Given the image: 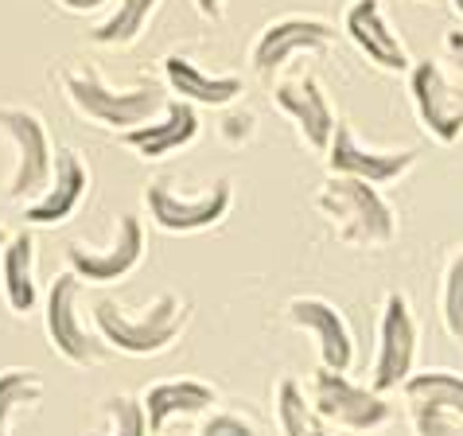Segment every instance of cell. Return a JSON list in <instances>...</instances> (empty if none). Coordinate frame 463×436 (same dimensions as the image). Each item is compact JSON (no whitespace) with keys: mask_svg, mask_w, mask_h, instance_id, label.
<instances>
[{"mask_svg":"<svg viewBox=\"0 0 463 436\" xmlns=\"http://www.w3.org/2000/svg\"><path fill=\"white\" fill-rule=\"evenodd\" d=\"M191 319V304L179 300L175 292H160L156 300L140 312H128L118 300L94 304V327L106 347L121 355H160L179 339V331Z\"/></svg>","mask_w":463,"mask_h":436,"instance_id":"6da1fadb","label":"cell"},{"mask_svg":"<svg viewBox=\"0 0 463 436\" xmlns=\"http://www.w3.org/2000/svg\"><path fill=\"white\" fill-rule=\"evenodd\" d=\"M316 211L335 226L346 246H390L397 234L393 207L382 199V191L354 175H327L316 191Z\"/></svg>","mask_w":463,"mask_h":436,"instance_id":"7a4b0ae2","label":"cell"},{"mask_svg":"<svg viewBox=\"0 0 463 436\" xmlns=\"http://www.w3.org/2000/svg\"><path fill=\"white\" fill-rule=\"evenodd\" d=\"M62 86H67V98L74 101V109L94 125H101V129L128 133V129H137V125L152 121L164 109V98H160L156 86L145 82V86H133V90H113L90 67L67 71L62 74Z\"/></svg>","mask_w":463,"mask_h":436,"instance_id":"3957f363","label":"cell"},{"mask_svg":"<svg viewBox=\"0 0 463 436\" xmlns=\"http://www.w3.org/2000/svg\"><path fill=\"white\" fill-rule=\"evenodd\" d=\"M0 133L16 145V164H12L5 195L16 203L40 199L43 187L51 184V175H55V152H59L51 145L43 118L24 106H0Z\"/></svg>","mask_w":463,"mask_h":436,"instance_id":"277c9868","label":"cell"},{"mask_svg":"<svg viewBox=\"0 0 463 436\" xmlns=\"http://www.w3.org/2000/svg\"><path fill=\"white\" fill-rule=\"evenodd\" d=\"M312 405L316 413L327 421L331 429H343V432H378L393 421V405L385 402L378 390L370 386H358L339 370H327L319 366L316 378H312Z\"/></svg>","mask_w":463,"mask_h":436,"instance_id":"5b68a950","label":"cell"},{"mask_svg":"<svg viewBox=\"0 0 463 436\" xmlns=\"http://www.w3.org/2000/svg\"><path fill=\"white\" fill-rule=\"evenodd\" d=\"M82 300V277L79 273H59L47 289V308H43V324H47V339L55 355H62L74 366H98L106 363V343L101 336L86 327V319L79 312Z\"/></svg>","mask_w":463,"mask_h":436,"instance_id":"8992f818","label":"cell"},{"mask_svg":"<svg viewBox=\"0 0 463 436\" xmlns=\"http://www.w3.org/2000/svg\"><path fill=\"white\" fill-rule=\"evenodd\" d=\"M417 363V319L413 308L402 292H390L382 304L378 319V351H374V370H370V390L382 397L390 390H402Z\"/></svg>","mask_w":463,"mask_h":436,"instance_id":"52a82bcc","label":"cell"},{"mask_svg":"<svg viewBox=\"0 0 463 436\" xmlns=\"http://www.w3.org/2000/svg\"><path fill=\"white\" fill-rule=\"evenodd\" d=\"M234 207V184L230 179H218L211 191H203L195 199L175 195L168 179H156V184L145 187V211L160 230H172V234H195V230H211Z\"/></svg>","mask_w":463,"mask_h":436,"instance_id":"ba28073f","label":"cell"},{"mask_svg":"<svg viewBox=\"0 0 463 436\" xmlns=\"http://www.w3.org/2000/svg\"><path fill=\"white\" fill-rule=\"evenodd\" d=\"M145 258V223L137 214H121L113 226V242L109 246H82L71 242L67 246V265L71 273L82 277V285H113L125 273H133Z\"/></svg>","mask_w":463,"mask_h":436,"instance_id":"9c48e42d","label":"cell"},{"mask_svg":"<svg viewBox=\"0 0 463 436\" xmlns=\"http://www.w3.org/2000/svg\"><path fill=\"white\" fill-rule=\"evenodd\" d=\"M409 94L424 133L440 145H456L463 137V90L448 82L432 59H420L409 67Z\"/></svg>","mask_w":463,"mask_h":436,"instance_id":"30bf717a","label":"cell"},{"mask_svg":"<svg viewBox=\"0 0 463 436\" xmlns=\"http://www.w3.org/2000/svg\"><path fill=\"white\" fill-rule=\"evenodd\" d=\"M331 40H335V28L327 20H316V16L273 20L253 43V67L257 74H277L296 55H324Z\"/></svg>","mask_w":463,"mask_h":436,"instance_id":"8fae6325","label":"cell"},{"mask_svg":"<svg viewBox=\"0 0 463 436\" xmlns=\"http://www.w3.org/2000/svg\"><path fill=\"white\" fill-rule=\"evenodd\" d=\"M288 324L307 331L316 339V351H319V366L327 370H339L346 374L354 363V336L346 327L343 312L331 300L324 297H296L288 300Z\"/></svg>","mask_w":463,"mask_h":436,"instance_id":"7c38bea8","label":"cell"},{"mask_svg":"<svg viewBox=\"0 0 463 436\" xmlns=\"http://www.w3.org/2000/svg\"><path fill=\"white\" fill-rule=\"evenodd\" d=\"M413 164H417L413 148H402V152L363 148L343 121L335 125V137H331V145H327V168H331V175H354V179H366V184H374V187L402 179L409 168H413Z\"/></svg>","mask_w":463,"mask_h":436,"instance_id":"4fadbf2b","label":"cell"},{"mask_svg":"<svg viewBox=\"0 0 463 436\" xmlns=\"http://www.w3.org/2000/svg\"><path fill=\"white\" fill-rule=\"evenodd\" d=\"M343 32L351 35V43L363 51L374 67L393 71V74L413 67L405 43L397 40V32L390 28V20H385L382 0H351V8H346V16H343Z\"/></svg>","mask_w":463,"mask_h":436,"instance_id":"5bb4252c","label":"cell"},{"mask_svg":"<svg viewBox=\"0 0 463 436\" xmlns=\"http://www.w3.org/2000/svg\"><path fill=\"white\" fill-rule=\"evenodd\" d=\"M90 187V168L82 164V156L74 148H59L55 152V175L43 187L40 199L24 203V218L28 226H59L79 211V203L86 199Z\"/></svg>","mask_w":463,"mask_h":436,"instance_id":"9a60e30c","label":"cell"},{"mask_svg":"<svg viewBox=\"0 0 463 436\" xmlns=\"http://www.w3.org/2000/svg\"><path fill=\"white\" fill-rule=\"evenodd\" d=\"M273 101H277L280 113H288L296 121V129H300V137L307 145L316 152H327L339 121H335V109H331L324 86H319L312 74H307V79H292V82H277Z\"/></svg>","mask_w":463,"mask_h":436,"instance_id":"2e32d148","label":"cell"},{"mask_svg":"<svg viewBox=\"0 0 463 436\" xmlns=\"http://www.w3.org/2000/svg\"><path fill=\"white\" fill-rule=\"evenodd\" d=\"M195 137H199V113L184 98L164 101L160 118H152L145 125H137V129L121 133V140L137 152L140 160H164V156H172V152L187 148Z\"/></svg>","mask_w":463,"mask_h":436,"instance_id":"e0dca14e","label":"cell"},{"mask_svg":"<svg viewBox=\"0 0 463 436\" xmlns=\"http://www.w3.org/2000/svg\"><path fill=\"white\" fill-rule=\"evenodd\" d=\"M140 405H145V417H148V432L160 436L172 417L207 413L211 405H218V393L199 378H172V382H152L145 397H140Z\"/></svg>","mask_w":463,"mask_h":436,"instance_id":"ac0fdd59","label":"cell"},{"mask_svg":"<svg viewBox=\"0 0 463 436\" xmlns=\"http://www.w3.org/2000/svg\"><path fill=\"white\" fill-rule=\"evenodd\" d=\"M164 79H168L172 94H179L191 106H230L241 98V79L238 74H207L195 59L187 55H168L164 59Z\"/></svg>","mask_w":463,"mask_h":436,"instance_id":"d6986e66","label":"cell"},{"mask_svg":"<svg viewBox=\"0 0 463 436\" xmlns=\"http://www.w3.org/2000/svg\"><path fill=\"white\" fill-rule=\"evenodd\" d=\"M0 292H5V304L16 316H28L35 300H40V289H35V238L32 230H16L5 250H0Z\"/></svg>","mask_w":463,"mask_h":436,"instance_id":"ffe728a7","label":"cell"},{"mask_svg":"<svg viewBox=\"0 0 463 436\" xmlns=\"http://www.w3.org/2000/svg\"><path fill=\"white\" fill-rule=\"evenodd\" d=\"M277 425L285 436H335V429L316 413L312 397L296 378H285L277 386Z\"/></svg>","mask_w":463,"mask_h":436,"instance_id":"44dd1931","label":"cell"},{"mask_svg":"<svg viewBox=\"0 0 463 436\" xmlns=\"http://www.w3.org/2000/svg\"><path fill=\"white\" fill-rule=\"evenodd\" d=\"M402 393L409 405H440L463 417V374H456V370L436 366V370H420V374L413 370Z\"/></svg>","mask_w":463,"mask_h":436,"instance_id":"7402d4cb","label":"cell"},{"mask_svg":"<svg viewBox=\"0 0 463 436\" xmlns=\"http://www.w3.org/2000/svg\"><path fill=\"white\" fill-rule=\"evenodd\" d=\"M156 8H160V0H118V8L90 32V40L101 47H128L145 32V24L152 20Z\"/></svg>","mask_w":463,"mask_h":436,"instance_id":"603a6c76","label":"cell"},{"mask_svg":"<svg viewBox=\"0 0 463 436\" xmlns=\"http://www.w3.org/2000/svg\"><path fill=\"white\" fill-rule=\"evenodd\" d=\"M43 397V382L35 370H0V436H12V417Z\"/></svg>","mask_w":463,"mask_h":436,"instance_id":"cb8c5ba5","label":"cell"},{"mask_svg":"<svg viewBox=\"0 0 463 436\" xmlns=\"http://www.w3.org/2000/svg\"><path fill=\"white\" fill-rule=\"evenodd\" d=\"M101 413H106V436H148V417L145 405L128 393H109L101 402Z\"/></svg>","mask_w":463,"mask_h":436,"instance_id":"d4e9b609","label":"cell"},{"mask_svg":"<svg viewBox=\"0 0 463 436\" xmlns=\"http://www.w3.org/2000/svg\"><path fill=\"white\" fill-rule=\"evenodd\" d=\"M440 316L448 336L463 343V250L444 269V289H440Z\"/></svg>","mask_w":463,"mask_h":436,"instance_id":"484cf974","label":"cell"},{"mask_svg":"<svg viewBox=\"0 0 463 436\" xmlns=\"http://www.w3.org/2000/svg\"><path fill=\"white\" fill-rule=\"evenodd\" d=\"M409 421L417 436H463V417L440 405H409Z\"/></svg>","mask_w":463,"mask_h":436,"instance_id":"4316f807","label":"cell"},{"mask_svg":"<svg viewBox=\"0 0 463 436\" xmlns=\"http://www.w3.org/2000/svg\"><path fill=\"white\" fill-rule=\"evenodd\" d=\"M199 436H257V429L238 413H214V417L203 421Z\"/></svg>","mask_w":463,"mask_h":436,"instance_id":"83f0119b","label":"cell"},{"mask_svg":"<svg viewBox=\"0 0 463 436\" xmlns=\"http://www.w3.org/2000/svg\"><path fill=\"white\" fill-rule=\"evenodd\" d=\"M253 133V113H241V118H230L226 121V137L230 140H241V137H250Z\"/></svg>","mask_w":463,"mask_h":436,"instance_id":"f1b7e54d","label":"cell"},{"mask_svg":"<svg viewBox=\"0 0 463 436\" xmlns=\"http://www.w3.org/2000/svg\"><path fill=\"white\" fill-rule=\"evenodd\" d=\"M444 47H448V59L456 62V71L463 74V32H448V40H444Z\"/></svg>","mask_w":463,"mask_h":436,"instance_id":"f546056e","label":"cell"},{"mask_svg":"<svg viewBox=\"0 0 463 436\" xmlns=\"http://www.w3.org/2000/svg\"><path fill=\"white\" fill-rule=\"evenodd\" d=\"M195 8H199L207 20H222V16H226V5H222V0H195Z\"/></svg>","mask_w":463,"mask_h":436,"instance_id":"4dcf8cb0","label":"cell"},{"mask_svg":"<svg viewBox=\"0 0 463 436\" xmlns=\"http://www.w3.org/2000/svg\"><path fill=\"white\" fill-rule=\"evenodd\" d=\"M55 5H62L67 12H94L101 5H109V0H55Z\"/></svg>","mask_w":463,"mask_h":436,"instance_id":"1f68e13d","label":"cell"},{"mask_svg":"<svg viewBox=\"0 0 463 436\" xmlns=\"http://www.w3.org/2000/svg\"><path fill=\"white\" fill-rule=\"evenodd\" d=\"M452 8L459 12V16H463V0H452Z\"/></svg>","mask_w":463,"mask_h":436,"instance_id":"d6a6232c","label":"cell"},{"mask_svg":"<svg viewBox=\"0 0 463 436\" xmlns=\"http://www.w3.org/2000/svg\"><path fill=\"white\" fill-rule=\"evenodd\" d=\"M409 5H432V0H409Z\"/></svg>","mask_w":463,"mask_h":436,"instance_id":"836d02e7","label":"cell"},{"mask_svg":"<svg viewBox=\"0 0 463 436\" xmlns=\"http://www.w3.org/2000/svg\"><path fill=\"white\" fill-rule=\"evenodd\" d=\"M5 242H8V238H5V230H0V246H5Z\"/></svg>","mask_w":463,"mask_h":436,"instance_id":"e575fe53","label":"cell"}]
</instances>
